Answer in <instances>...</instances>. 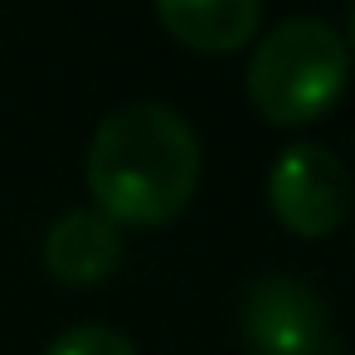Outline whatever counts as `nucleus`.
Here are the masks:
<instances>
[{"mask_svg": "<svg viewBox=\"0 0 355 355\" xmlns=\"http://www.w3.org/2000/svg\"><path fill=\"white\" fill-rule=\"evenodd\" d=\"M83 175L103 219L117 229H161L200 190V137L166 103H122L98 122Z\"/></svg>", "mask_w": 355, "mask_h": 355, "instance_id": "nucleus-1", "label": "nucleus"}, {"mask_svg": "<svg viewBox=\"0 0 355 355\" xmlns=\"http://www.w3.org/2000/svg\"><path fill=\"white\" fill-rule=\"evenodd\" d=\"M350 83V49L331 20L292 15L253 40L248 54V103L268 127H311L321 122Z\"/></svg>", "mask_w": 355, "mask_h": 355, "instance_id": "nucleus-2", "label": "nucleus"}, {"mask_svg": "<svg viewBox=\"0 0 355 355\" xmlns=\"http://www.w3.org/2000/svg\"><path fill=\"white\" fill-rule=\"evenodd\" d=\"M239 331L248 355H336L326 297L292 272H263L243 287Z\"/></svg>", "mask_w": 355, "mask_h": 355, "instance_id": "nucleus-3", "label": "nucleus"}, {"mask_svg": "<svg viewBox=\"0 0 355 355\" xmlns=\"http://www.w3.org/2000/svg\"><path fill=\"white\" fill-rule=\"evenodd\" d=\"M268 209L297 239H331L355 214L350 171L316 141H292L268 171Z\"/></svg>", "mask_w": 355, "mask_h": 355, "instance_id": "nucleus-4", "label": "nucleus"}, {"mask_svg": "<svg viewBox=\"0 0 355 355\" xmlns=\"http://www.w3.org/2000/svg\"><path fill=\"white\" fill-rule=\"evenodd\" d=\"M44 268L69 287H98L122 268V229L98 209H69L44 234Z\"/></svg>", "mask_w": 355, "mask_h": 355, "instance_id": "nucleus-5", "label": "nucleus"}, {"mask_svg": "<svg viewBox=\"0 0 355 355\" xmlns=\"http://www.w3.org/2000/svg\"><path fill=\"white\" fill-rule=\"evenodd\" d=\"M156 25L190 54H239L263 30L258 0H161Z\"/></svg>", "mask_w": 355, "mask_h": 355, "instance_id": "nucleus-6", "label": "nucleus"}, {"mask_svg": "<svg viewBox=\"0 0 355 355\" xmlns=\"http://www.w3.org/2000/svg\"><path fill=\"white\" fill-rule=\"evenodd\" d=\"M44 355H137V345H132V336H122L117 326L83 321V326H69L64 336H54Z\"/></svg>", "mask_w": 355, "mask_h": 355, "instance_id": "nucleus-7", "label": "nucleus"}, {"mask_svg": "<svg viewBox=\"0 0 355 355\" xmlns=\"http://www.w3.org/2000/svg\"><path fill=\"white\" fill-rule=\"evenodd\" d=\"M345 49L355 54V10H350V35H345Z\"/></svg>", "mask_w": 355, "mask_h": 355, "instance_id": "nucleus-8", "label": "nucleus"}]
</instances>
